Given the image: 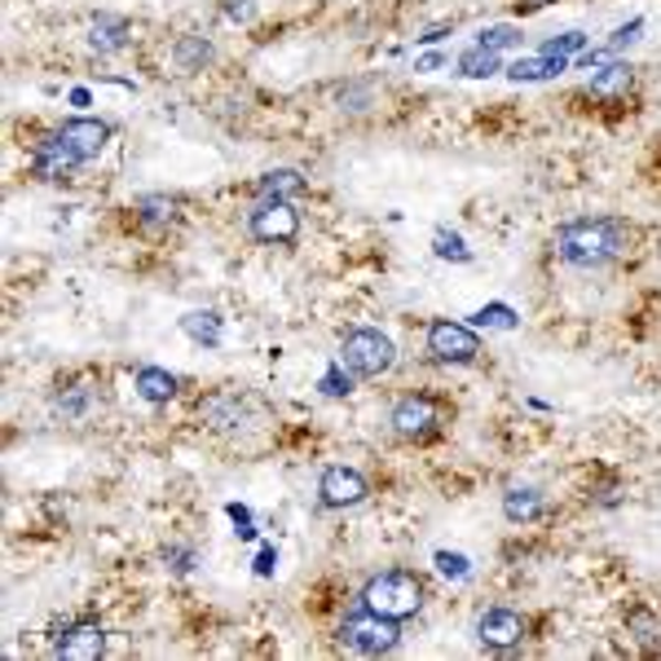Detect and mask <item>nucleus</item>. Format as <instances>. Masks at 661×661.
Returning <instances> with one entry per match:
<instances>
[{"mask_svg": "<svg viewBox=\"0 0 661 661\" xmlns=\"http://www.w3.org/2000/svg\"><path fill=\"white\" fill-rule=\"evenodd\" d=\"M626 247H630V229L613 216H582V221L560 225V234H556L560 260H569L578 269H600V265L617 260Z\"/></svg>", "mask_w": 661, "mask_h": 661, "instance_id": "nucleus-1", "label": "nucleus"}, {"mask_svg": "<svg viewBox=\"0 0 661 661\" xmlns=\"http://www.w3.org/2000/svg\"><path fill=\"white\" fill-rule=\"evenodd\" d=\"M362 608L406 621V617H415L424 608V582L415 573H406V569H389V573H380V578H371L362 586Z\"/></svg>", "mask_w": 661, "mask_h": 661, "instance_id": "nucleus-2", "label": "nucleus"}, {"mask_svg": "<svg viewBox=\"0 0 661 661\" xmlns=\"http://www.w3.org/2000/svg\"><path fill=\"white\" fill-rule=\"evenodd\" d=\"M393 362H397V349H393V340L384 336V330H376V326L349 330L345 345H340V367L354 380H380V376L393 371Z\"/></svg>", "mask_w": 661, "mask_h": 661, "instance_id": "nucleus-3", "label": "nucleus"}, {"mask_svg": "<svg viewBox=\"0 0 661 661\" xmlns=\"http://www.w3.org/2000/svg\"><path fill=\"white\" fill-rule=\"evenodd\" d=\"M340 639L362 657H380V652H393L402 643V621L384 617V613H371V608H358V613L345 617Z\"/></svg>", "mask_w": 661, "mask_h": 661, "instance_id": "nucleus-4", "label": "nucleus"}, {"mask_svg": "<svg viewBox=\"0 0 661 661\" xmlns=\"http://www.w3.org/2000/svg\"><path fill=\"white\" fill-rule=\"evenodd\" d=\"M446 419H450L446 402H441V397H428V393L402 397V402L393 406V415H389V424H393V433H397L402 441H433Z\"/></svg>", "mask_w": 661, "mask_h": 661, "instance_id": "nucleus-5", "label": "nucleus"}, {"mask_svg": "<svg viewBox=\"0 0 661 661\" xmlns=\"http://www.w3.org/2000/svg\"><path fill=\"white\" fill-rule=\"evenodd\" d=\"M251 234L260 243L291 247L300 238V212L291 208V199H256V208H251Z\"/></svg>", "mask_w": 661, "mask_h": 661, "instance_id": "nucleus-6", "label": "nucleus"}, {"mask_svg": "<svg viewBox=\"0 0 661 661\" xmlns=\"http://www.w3.org/2000/svg\"><path fill=\"white\" fill-rule=\"evenodd\" d=\"M428 354H433L437 362H455V367H463V362H477L481 340H477V330H468L463 322L441 317V322H433V326H428Z\"/></svg>", "mask_w": 661, "mask_h": 661, "instance_id": "nucleus-7", "label": "nucleus"}, {"mask_svg": "<svg viewBox=\"0 0 661 661\" xmlns=\"http://www.w3.org/2000/svg\"><path fill=\"white\" fill-rule=\"evenodd\" d=\"M317 494H322V507H358L367 503L371 494V481L358 472V468H326L322 481H317Z\"/></svg>", "mask_w": 661, "mask_h": 661, "instance_id": "nucleus-8", "label": "nucleus"}, {"mask_svg": "<svg viewBox=\"0 0 661 661\" xmlns=\"http://www.w3.org/2000/svg\"><path fill=\"white\" fill-rule=\"evenodd\" d=\"M58 142H63L80 164H89V159H98L102 146L111 142V124H107V120H67V124L58 128Z\"/></svg>", "mask_w": 661, "mask_h": 661, "instance_id": "nucleus-9", "label": "nucleus"}, {"mask_svg": "<svg viewBox=\"0 0 661 661\" xmlns=\"http://www.w3.org/2000/svg\"><path fill=\"white\" fill-rule=\"evenodd\" d=\"M477 635L485 648H516L525 639V617L512 608H490V613H481Z\"/></svg>", "mask_w": 661, "mask_h": 661, "instance_id": "nucleus-10", "label": "nucleus"}, {"mask_svg": "<svg viewBox=\"0 0 661 661\" xmlns=\"http://www.w3.org/2000/svg\"><path fill=\"white\" fill-rule=\"evenodd\" d=\"M58 652L67 661H98L107 652V635L98 621H76L67 630H58Z\"/></svg>", "mask_w": 661, "mask_h": 661, "instance_id": "nucleus-11", "label": "nucleus"}, {"mask_svg": "<svg viewBox=\"0 0 661 661\" xmlns=\"http://www.w3.org/2000/svg\"><path fill=\"white\" fill-rule=\"evenodd\" d=\"M80 159L58 142V133L54 137H45L36 150H32V172L41 177V181H58V177H67L71 168H76Z\"/></svg>", "mask_w": 661, "mask_h": 661, "instance_id": "nucleus-12", "label": "nucleus"}, {"mask_svg": "<svg viewBox=\"0 0 661 661\" xmlns=\"http://www.w3.org/2000/svg\"><path fill=\"white\" fill-rule=\"evenodd\" d=\"M304 190H309V181H304L295 168H273V172L260 177L256 199H300Z\"/></svg>", "mask_w": 661, "mask_h": 661, "instance_id": "nucleus-13", "label": "nucleus"}, {"mask_svg": "<svg viewBox=\"0 0 661 661\" xmlns=\"http://www.w3.org/2000/svg\"><path fill=\"white\" fill-rule=\"evenodd\" d=\"M630 85H635V71H630L626 63H613V67L595 71L591 93H595V98H604V102H613V98H626V93H630Z\"/></svg>", "mask_w": 661, "mask_h": 661, "instance_id": "nucleus-14", "label": "nucleus"}, {"mask_svg": "<svg viewBox=\"0 0 661 661\" xmlns=\"http://www.w3.org/2000/svg\"><path fill=\"white\" fill-rule=\"evenodd\" d=\"M137 393H142L150 406H164V402L177 397V376H168V371H159V367H142V371H137Z\"/></svg>", "mask_w": 661, "mask_h": 661, "instance_id": "nucleus-15", "label": "nucleus"}, {"mask_svg": "<svg viewBox=\"0 0 661 661\" xmlns=\"http://www.w3.org/2000/svg\"><path fill=\"white\" fill-rule=\"evenodd\" d=\"M89 45L98 49V54H115V49H124L128 45V23L124 19H98L93 27H89Z\"/></svg>", "mask_w": 661, "mask_h": 661, "instance_id": "nucleus-16", "label": "nucleus"}, {"mask_svg": "<svg viewBox=\"0 0 661 661\" xmlns=\"http://www.w3.org/2000/svg\"><path fill=\"white\" fill-rule=\"evenodd\" d=\"M181 326H186V336H190V340H199V345H208V349H216V345H221V317H216L212 309H194V313H186V317H181Z\"/></svg>", "mask_w": 661, "mask_h": 661, "instance_id": "nucleus-17", "label": "nucleus"}, {"mask_svg": "<svg viewBox=\"0 0 661 661\" xmlns=\"http://www.w3.org/2000/svg\"><path fill=\"white\" fill-rule=\"evenodd\" d=\"M172 58H177L181 71H203V67L212 63V45H208L203 36H181V41L172 45Z\"/></svg>", "mask_w": 661, "mask_h": 661, "instance_id": "nucleus-18", "label": "nucleus"}, {"mask_svg": "<svg viewBox=\"0 0 661 661\" xmlns=\"http://www.w3.org/2000/svg\"><path fill=\"white\" fill-rule=\"evenodd\" d=\"M503 516L507 520H538L542 516V494L538 490H507V498H503Z\"/></svg>", "mask_w": 661, "mask_h": 661, "instance_id": "nucleus-19", "label": "nucleus"}, {"mask_svg": "<svg viewBox=\"0 0 661 661\" xmlns=\"http://www.w3.org/2000/svg\"><path fill=\"white\" fill-rule=\"evenodd\" d=\"M564 71V58H525L507 67V80H551Z\"/></svg>", "mask_w": 661, "mask_h": 661, "instance_id": "nucleus-20", "label": "nucleus"}, {"mask_svg": "<svg viewBox=\"0 0 661 661\" xmlns=\"http://www.w3.org/2000/svg\"><path fill=\"white\" fill-rule=\"evenodd\" d=\"M459 71H463V76H472V80H485V76H494V71H498V54L477 45V49L459 54Z\"/></svg>", "mask_w": 661, "mask_h": 661, "instance_id": "nucleus-21", "label": "nucleus"}, {"mask_svg": "<svg viewBox=\"0 0 661 661\" xmlns=\"http://www.w3.org/2000/svg\"><path fill=\"white\" fill-rule=\"evenodd\" d=\"M626 630L643 643V648H652V643H661V621L648 613V608H630L626 613Z\"/></svg>", "mask_w": 661, "mask_h": 661, "instance_id": "nucleus-22", "label": "nucleus"}, {"mask_svg": "<svg viewBox=\"0 0 661 661\" xmlns=\"http://www.w3.org/2000/svg\"><path fill=\"white\" fill-rule=\"evenodd\" d=\"M477 45L498 54V49H512V45H520V32H516V27H507V23H503V27H485Z\"/></svg>", "mask_w": 661, "mask_h": 661, "instance_id": "nucleus-23", "label": "nucleus"}, {"mask_svg": "<svg viewBox=\"0 0 661 661\" xmlns=\"http://www.w3.org/2000/svg\"><path fill=\"white\" fill-rule=\"evenodd\" d=\"M586 45V36L582 32H569V36H560V41H547L542 45V58H569V54H578Z\"/></svg>", "mask_w": 661, "mask_h": 661, "instance_id": "nucleus-24", "label": "nucleus"}, {"mask_svg": "<svg viewBox=\"0 0 661 661\" xmlns=\"http://www.w3.org/2000/svg\"><path fill=\"white\" fill-rule=\"evenodd\" d=\"M137 212H142V221H155V225H164V221L177 216V212H172V199H142Z\"/></svg>", "mask_w": 661, "mask_h": 661, "instance_id": "nucleus-25", "label": "nucleus"}, {"mask_svg": "<svg viewBox=\"0 0 661 661\" xmlns=\"http://www.w3.org/2000/svg\"><path fill=\"white\" fill-rule=\"evenodd\" d=\"M437 256H446V260H472V251L463 247V238H459V234H450V229H441V234H437Z\"/></svg>", "mask_w": 661, "mask_h": 661, "instance_id": "nucleus-26", "label": "nucleus"}, {"mask_svg": "<svg viewBox=\"0 0 661 661\" xmlns=\"http://www.w3.org/2000/svg\"><path fill=\"white\" fill-rule=\"evenodd\" d=\"M437 569H441L446 578H463V573H468V556H459V551H437Z\"/></svg>", "mask_w": 661, "mask_h": 661, "instance_id": "nucleus-27", "label": "nucleus"}, {"mask_svg": "<svg viewBox=\"0 0 661 661\" xmlns=\"http://www.w3.org/2000/svg\"><path fill=\"white\" fill-rule=\"evenodd\" d=\"M85 406H89V389H71L63 402H58V411L67 415V419H76V415H85Z\"/></svg>", "mask_w": 661, "mask_h": 661, "instance_id": "nucleus-28", "label": "nucleus"}, {"mask_svg": "<svg viewBox=\"0 0 661 661\" xmlns=\"http://www.w3.org/2000/svg\"><path fill=\"white\" fill-rule=\"evenodd\" d=\"M349 384H354V376H345V380H340V371H330V376L322 380V389H326L330 397H340V393H349Z\"/></svg>", "mask_w": 661, "mask_h": 661, "instance_id": "nucleus-29", "label": "nucleus"}, {"mask_svg": "<svg viewBox=\"0 0 661 661\" xmlns=\"http://www.w3.org/2000/svg\"><path fill=\"white\" fill-rule=\"evenodd\" d=\"M477 322H498V326H512V313H507L503 304H494V309H481V313H477Z\"/></svg>", "mask_w": 661, "mask_h": 661, "instance_id": "nucleus-30", "label": "nucleus"}, {"mask_svg": "<svg viewBox=\"0 0 661 661\" xmlns=\"http://www.w3.org/2000/svg\"><path fill=\"white\" fill-rule=\"evenodd\" d=\"M164 560H168V564H172V569H177V573H186V569H190V560H194V556H190V551H186V547H172V551H164Z\"/></svg>", "mask_w": 661, "mask_h": 661, "instance_id": "nucleus-31", "label": "nucleus"}, {"mask_svg": "<svg viewBox=\"0 0 661 661\" xmlns=\"http://www.w3.org/2000/svg\"><path fill=\"white\" fill-rule=\"evenodd\" d=\"M639 27H643V23H630V27H621V32H613V41H608V54H613V49H621V45H630Z\"/></svg>", "mask_w": 661, "mask_h": 661, "instance_id": "nucleus-32", "label": "nucleus"}, {"mask_svg": "<svg viewBox=\"0 0 661 661\" xmlns=\"http://www.w3.org/2000/svg\"><path fill=\"white\" fill-rule=\"evenodd\" d=\"M529 5H547V0H529Z\"/></svg>", "mask_w": 661, "mask_h": 661, "instance_id": "nucleus-33", "label": "nucleus"}]
</instances>
